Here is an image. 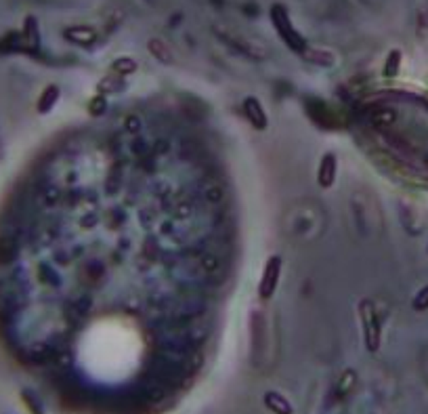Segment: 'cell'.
Here are the masks:
<instances>
[{"instance_id":"6da1fadb","label":"cell","mask_w":428,"mask_h":414,"mask_svg":"<svg viewBox=\"0 0 428 414\" xmlns=\"http://www.w3.org/2000/svg\"><path fill=\"white\" fill-rule=\"evenodd\" d=\"M271 24H273L277 36L283 41V45H286L290 51H294V53H298V55H304V51L309 49V45H307V41L300 36V32L292 26V20H290V15H288V9H286L283 5H273V7H271Z\"/></svg>"},{"instance_id":"7a4b0ae2","label":"cell","mask_w":428,"mask_h":414,"mask_svg":"<svg viewBox=\"0 0 428 414\" xmlns=\"http://www.w3.org/2000/svg\"><path fill=\"white\" fill-rule=\"evenodd\" d=\"M359 313H361V324H363V341L369 353H376L380 349V320L374 313V307L369 301H361L359 303Z\"/></svg>"},{"instance_id":"3957f363","label":"cell","mask_w":428,"mask_h":414,"mask_svg":"<svg viewBox=\"0 0 428 414\" xmlns=\"http://www.w3.org/2000/svg\"><path fill=\"white\" fill-rule=\"evenodd\" d=\"M281 267H283V261L277 255L269 257V261L265 263V269H263V276H260V282H258V297L263 301L273 299V294H275V290L279 286Z\"/></svg>"},{"instance_id":"277c9868","label":"cell","mask_w":428,"mask_h":414,"mask_svg":"<svg viewBox=\"0 0 428 414\" xmlns=\"http://www.w3.org/2000/svg\"><path fill=\"white\" fill-rule=\"evenodd\" d=\"M336 173H338V158L336 154L327 152L321 156L319 169H317V185L321 190H330L336 181Z\"/></svg>"},{"instance_id":"5b68a950","label":"cell","mask_w":428,"mask_h":414,"mask_svg":"<svg viewBox=\"0 0 428 414\" xmlns=\"http://www.w3.org/2000/svg\"><path fill=\"white\" fill-rule=\"evenodd\" d=\"M244 114L248 118V122L256 129V131H265L269 127V118L265 108L260 106V101L256 97H246L244 99Z\"/></svg>"},{"instance_id":"8992f818","label":"cell","mask_w":428,"mask_h":414,"mask_svg":"<svg viewBox=\"0 0 428 414\" xmlns=\"http://www.w3.org/2000/svg\"><path fill=\"white\" fill-rule=\"evenodd\" d=\"M64 38L76 47H93L97 43V32L89 26H70L64 30Z\"/></svg>"},{"instance_id":"52a82bcc","label":"cell","mask_w":428,"mask_h":414,"mask_svg":"<svg viewBox=\"0 0 428 414\" xmlns=\"http://www.w3.org/2000/svg\"><path fill=\"white\" fill-rule=\"evenodd\" d=\"M20 252V240L13 234L0 236V265H9L17 259Z\"/></svg>"},{"instance_id":"ba28073f","label":"cell","mask_w":428,"mask_h":414,"mask_svg":"<svg viewBox=\"0 0 428 414\" xmlns=\"http://www.w3.org/2000/svg\"><path fill=\"white\" fill-rule=\"evenodd\" d=\"M263 401L265 406L273 412V414H294V408L292 404L288 401V397H283L281 393L277 391H267L263 395Z\"/></svg>"},{"instance_id":"9c48e42d","label":"cell","mask_w":428,"mask_h":414,"mask_svg":"<svg viewBox=\"0 0 428 414\" xmlns=\"http://www.w3.org/2000/svg\"><path fill=\"white\" fill-rule=\"evenodd\" d=\"M198 196L206 204H219V202L225 200V187L221 183H216V181H206L202 185V190L198 192Z\"/></svg>"},{"instance_id":"30bf717a","label":"cell","mask_w":428,"mask_h":414,"mask_svg":"<svg viewBox=\"0 0 428 414\" xmlns=\"http://www.w3.org/2000/svg\"><path fill=\"white\" fill-rule=\"evenodd\" d=\"M59 95H61L59 87H55V85L47 87V89L43 91V95H40L38 104H36V110H38V114H49V112H51V110L55 108V104H57Z\"/></svg>"},{"instance_id":"8fae6325","label":"cell","mask_w":428,"mask_h":414,"mask_svg":"<svg viewBox=\"0 0 428 414\" xmlns=\"http://www.w3.org/2000/svg\"><path fill=\"white\" fill-rule=\"evenodd\" d=\"M149 53H152L158 62H162V64H170V62H172V53H170L168 45L162 43L160 38H152V41H149Z\"/></svg>"},{"instance_id":"7c38bea8","label":"cell","mask_w":428,"mask_h":414,"mask_svg":"<svg viewBox=\"0 0 428 414\" xmlns=\"http://www.w3.org/2000/svg\"><path fill=\"white\" fill-rule=\"evenodd\" d=\"M22 399H24L26 408H28L32 414H45V404H43V399L38 397V393H34L32 389H24V391H22Z\"/></svg>"},{"instance_id":"4fadbf2b","label":"cell","mask_w":428,"mask_h":414,"mask_svg":"<svg viewBox=\"0 0 428 414\" xmlns=\"http://www.w3.org/2000/svg\"><path fill=\"white\" fill-rule=\"evenodd\" d=\"M302 57L311 64H317V66H332L334 64V57L323 49H307Z\"/></svg>"},{"instance_id":"5bb4252c","label":"cell","mask_w":428,"mask_h":414,"mask_svg":"<svg viewBox=\"0 0 428 414\" xmlns=\"http://www.w3.org/2000/svg\"><path fill=\"white\" fill-rule=\"evenodd\" d=\"M401 70V51H390L388 57H386V64H384V76L386 78H394Z\"/></svg>"},{"instance_id":"9a60e30c","label":"cell","mask_w":428,"mask_h":414,"mask_svg":"<svg viewBox=\"0 0 428 414\" xmlns=\"http://www.w3.org/2000/svg\"><path fill=\"white\" fill-rule=\"evenodd\" d=\"M112 70L120 76H128L133 72H137V62L131 59V57H118L114 64H112Z\"/></svg>"},{"instance_id":"2e32d148","label":"cell","mask_w":428,"mask_h":414,"mask_svg":"<svg viewBox=\"0 0 428 414\" xmlns=\"http://www.w3.org/2000/svg\"><path fill=\"white\" fill-rule=\"evenodd\" d=\"M411 307H413L415 311H424V309H428V286H424V288L413 297Z\"/></svg>"}]
</instances>
